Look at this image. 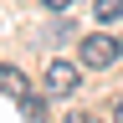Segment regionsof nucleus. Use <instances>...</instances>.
I'll return each mask as SVG.
<instances>
[{"label":"nucleus","mask_w":123,"mask_h":123,"mask_svg":"<svg viewBox=\"0 0 123 123\" xmlns=\"http://www.w3.org/2000/svg\"><path fill=\"white\" fill-rule=\"evenodd\" d=\"M123 46L108 36V31H92V36H82V67H113Z\"/></svg>","instance_id":"nucleus-1"},{"label":"nucleus","mask_w":123,"mask_h":123,"mask_svg":"<svg viewBox=\"0 0 123 123\" xmlns=\"http://www.w3.org/2000/svg\"><path fill=\"white\" fill-rule=\"evenodd\" d=\"M77 82H82V77H77V67L67 56H56L51 67H46V92H51V98H67V92H77Z\"/></svg>","instance_id":"nucleus-2"},{"label":"nucleus","mask_w":123,"mask_h":123,"mask_svg":"<svg viewBox=\"0 0 123 123\" xmlns=\"http://www.w3.org/2000/svg\"><path fill=\"white\" fill-rule=\"evenodd\" d=\"M0 92H5V98H15V103H26V98H31L26 72H21V67H0Z\"/></svg>","instance_id":"nucleus-3"},{"label":"nucleus","mask_w":123,"mask_h":123,"mask_svg":"<svg viewBox=\"0 0 123 123\" xmlns=\"http://www.w3.org/2000/svg\"><path fill=\"white\" fill-rule=\"evenodd\" d=\"M92 10H98V21H118V15H123V0H92Z\"/></svg>","instance_id":"nucleus-4"},{"label":"nucleus","mask_w":123,"mask_h":123,"mask_svg":"<svg viewBox=\"0 0 123 123\" xmlns=\"http://www.w3.org/2000/svg\"><path fill=\"white\" fill-rule=\"evenodd\" d=\"M26 118L41 123V118H46V103H41V98H26Z\"/></svg>","instance_id":"nucleus-5"},{"label":"nucleus","mask_w":123,"mask_h":123,"mask_svg":"<svg viewBox=\"0 0 123 123\" xmlns=\"http://www.w3.org/2000/svg\"><path fill=\"white\" fill-rule=\"evenodd\" d=\"M46 10H72V0H41Z\"/></svg>","instance_id":"nucleus-6"},{"label":"nucleus","mask_w":123,"mask_h":123,"mask_svg":"<svg viewBox=\"0 0 123 123\" xmlns=\"http://www.w3.org/2000/svg\"><path fill=\"white\" fill-rule=\"evenodd\" d=\"M67 123H92V118L87 113H67Z\"/></svg>","instance_id":"nucleus-7"},{"label":"nucleus","mask_w":123,"mask_h":123,"mask_svg":"<svg viewBox=\"0 0 123 123\" xmlns=\"http://www.w3.org/2000/svg\"><path fill=\"white\" fill-rule=\"evenodd\" d=\"M113 123H123V98H118V103H113Z\"/></svg>","instance_id":"nucleus-8"},{"label":"nucleus","mask_w":123,"mask_h":123,"mask_svg":"<svg viewBox=\"0 0 123 123\" xmlns=\"http://www.w3.org/2000/svg\"><path fill=\"white\" fill-rule=\"evenodd\" d=\"M118 46H123V41H118Z\"/></svg>","instance_id":"nucleus-9"}]
</instances>
